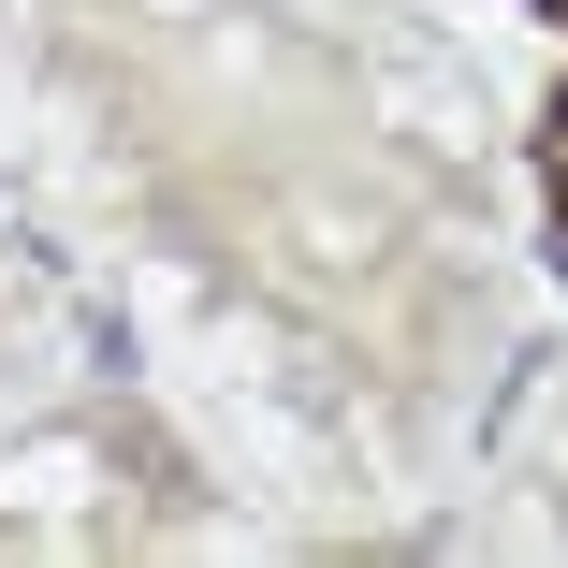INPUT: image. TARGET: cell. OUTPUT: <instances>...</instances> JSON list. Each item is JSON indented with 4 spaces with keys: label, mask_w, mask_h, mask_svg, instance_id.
Instances as JSON below:
<instances>
[{
    "label": "cell",
    "mask_w": 568,
    "mask_h": 568,
    "mask_svg": "<svg viewBox=\"0 0 568 568\" xmlns=\"http://www.w3.org/2000/svg\"><path fill=\"white\" fill-rule=\"evenodd\" d=\"M539 204H554V234H568V88L539 102Z\"/></svg>",
    "instance_id": "1"
},
{
    "label": "cell",
    "mask_w": 568,
    "mask_h": 568,
    "mask_svg": "<svg viewBox=\"0 0 568 568\" xmlns=\"http://www.w3.org/2000/svg\"><path fill=\"white\" fill-rule=\"evenodd\" d=\"M525 16H554V30H568V0H525Z\"/></svg>",
    "instance_id": "2"
}]
</instances>
